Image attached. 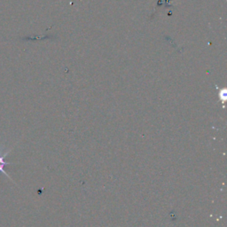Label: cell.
<instances>
[{
    "label": "cell",
    "mask_w": 227,
    "mask_h": 227,
    "mask_svg": "<svg viewBox=\"0 0 227 227\" xmlns=\"http://www.w3.org/2000/svg\"><path fill=\"white\" fill-rule=\"evenodd\" d=\"M219 97H220V99L223 101L225 100V99H226V91L225 90H222L220 91V93H219Z\"/></svg>",
    "instance_id": "1"
}]
</instances>
